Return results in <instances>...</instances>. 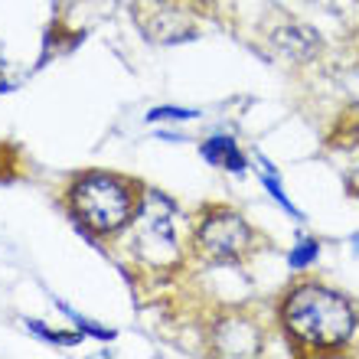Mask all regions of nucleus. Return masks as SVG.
Listing matches in <instances>:
<instances>
[{
	"label": "nucleus",
	"instance_id": "obj_1",
	"mask_svg": "<svg viewBox=\"0 0 359 359\" xmlns=\"http://www.w3.org/2000/svg\"><path fill=\"white\" fill-rule=\"evenodd\" d=\"M281 320L294 340L307 346H340L356 330V313L350 304L317 284H304L287 294Z\"/></svg>",
	"mask_w": 359,
	"mask_h": 359
},
{
	"label": "nucleus",
	"instance_id": "obj_2",
	"mask_svg": "<svg viewBox=\"0 0 359 359\" xmlns=\"http://www.w3.org/2000/svg\"><path fill=\"white\" fill-rule=\"evenodd\" d=\"M76 216L95 232H114L131 219V193L128 183L111 173H86L69 193Z\"/></svg>",
	"mask_w": 359,
	"mask_h": 359
},
{
	"label": "nucleus",
	"instance_id": "obj_3",
	"mask_svg": "<svg viewBox=\"0 0 359 359\" xmlns=\"http://www.w3.org/2000/svg\"><path fill=\"white\" fill-rule=\"evenodd\" d=\"M196 245L216 262H232L252 245V229L245 219L236 212H212V216L199 226Z\"/></svg>",
	"mask_w": 359,
	"mask_h": 359
},
{
	"label": "nucleus",
	"instance_id": "obj_4",
	"mask_svg": "<svg viewBox=\"0 0 359 359\" xmlns=\"http://www.w3.org/2000/svg\"><path fill=\"white\" fill-rule=\"evenodd\" d=\"M137 219H141L137 229H141L144 245H147V242H157V245H163L167 252H173V245H177V242H173V206L167 199L157 196V193H147Z\"/></svg>",
	"mask_w": 359,
	"mask_h": 359
},
{
	"label": "nucleus",
	"instance_id": "obj_5",
	"mask_svg": "<svg viewBox=\"0 0 359 359\" xmlns=\"http://www.w3.org/2000/svg\"><path fill=\"white\" fill-rule=\"evenodd\" d=\"M216 350L226 356H255L258 330L248 320H222L216 330Z\"/></svg>",
	"mask_w": 359,
	"mask_h": 359
},
{
	"label": "nucleus",
	"instance_id": "obj_6",
	"mask_svg": "<svg viewBox=\"0 0 359 359\" xmlns=\"http://www.w3.org/2000/svg\"><path fill=\"white\" fill-rule=\"evenodd\" d=\"M203 161H209L212 167H222V170H232V173H242L245 170V154L238 151V144L232 137H209L203 147Z\"/></svg>",
	"mask_w": 359,
	"mask_h": 359
},
{
	"label": "nucleus",
	"instance_id": "obj_7",
	"mask_svg": "<svg viewBox=\"0 0 359 359\" xmlns=\"http://www.w3.org/2000/svg\"><path fill=\"white\" fill-rule=\"evenodd\" d=\"M56 307H59L62 313H66L69 320H76V327H79L82 333H88V337H98V340H114V330H108V327H98V323L86 320V317H82L79 311H72V307H69L66 301H56Z\"/></svg>",
	"mask_w": 359,
	"mask_h": 359
},
{
	"label": "nucleus",
	"instance_id": "obj_8",
	"mask_svg": "<svg viewBox=\"0 0 359 359\" xmlns=\"http://www.w3.org/2000/svg\"><path fill=\"white\" fill-rule=\"evenodd\" d=\"M317 252H320V245H317L313 238H297V245H294L291 255H287V265H291L294 271H304L307 265H313Z\"/></svg>",
	"mask_w": 359,
	"mask_h": 359
},
{
	"label": "nucleus",
	"instance_id": "obj_9",
	"mask_svg": "<svg viewBox=\"0 0 359 359\" xmlns=\"http://www.w3.org/2000/svg\"><path fill=\"white\" fill-rule=\"evenodd\" d=\"M262 183H265V187H268V193H271V196L278 199V203H281V206L287 209V212H291V216H301V212H297V209H294V203H291V199H287V193H284V187H281V180L274 177L271 163H268L265 157H262Z\"/></svg>",
	"mask_w": 359,
	"mask_h": 359
},
{
	"label": "nucleus",
	"instance_id": "obj_10",
	"mask_svg": "<svg viewBox=\"0 0 359 359\" xmlns=\"http://www.w3.org/2000/svg\"><path fill=\"white\" fill-rule=\"evenodd\" d=\"M27 327L36 333V337H43V340L56 343V346H76V343L82 340V330H79V333H72V330L56 333V330H49V327H43V323H36V320H27Z\"/></svg>",
	"mask_w": 359,
	"mask_h": 359
},
{
	"label": "nucleus",
	"instance_id": "obj_11",
	"mask_svg": "<svg viewBox=\"0 0 359 359\" xmlns=\"http://www.w3.org/2000/svg\"><path fill=\"white\" fill-rule=\"evenodd\" d=\"M199 111H193V108H173V104H167V108H154L147 114V121H189Z\"/></svg>",
	"mask_w": 359,
	"mask_h": 359
},
{
	"label": "nucleus",
	"instance_id": "obj_12",
	"mask_svg": "<svg viewBox=\"0 0 359 359\" xmlns=\"http://www.w3.org/2000/svg\"><path fill=\"white\" fill-rule=\"evenodd\" d=\"M353 187H356V189H359V173H356V177H353Z\"/></svg>",
	"mask_w": 359,
	"mask_h": 359
},
{
	"label": "nucleus",
	"instance_id": "obj_13",
	"mask_svg": "<svg viewBox=\"0 0 359 359\" xmlns=\"http://www.w3.org/2000/svg\"><path fill=\"white\" fill-rule=\"evenodd\" d=\"M353 242H359V238H353Z\"/></svg>",
	"mask_w": 359,
	"mask_h": 359
}]
</instances>
